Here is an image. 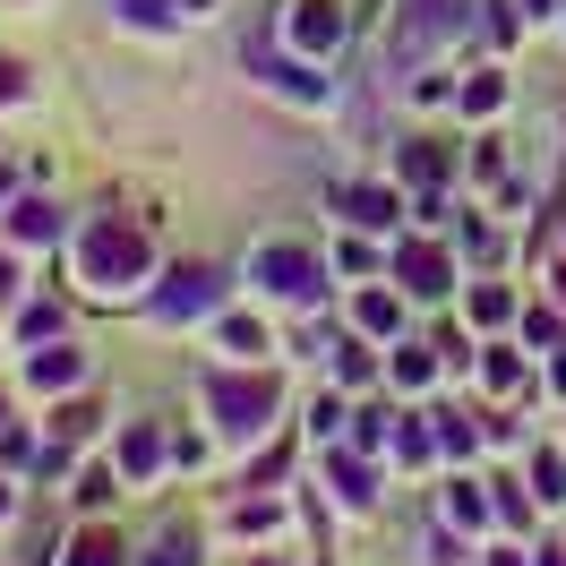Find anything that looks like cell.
I'll return each mask as SVG.
<instances>
[{
  "mask_svg": "<svg viewBox=\"0 0 566 566\" xmlns=\"http://www.w3.org/2000/svg\"><path fill=\"white\" fill-rule=\"evenodd\" d=\"M86 275L104 283V292L112 283H138L146 275V232H129V223H120V232H112V223L86 232Z\"/></svg>",
  "mask_w": 566,
  "mask_h": 566,
  "instance_id": "6da1fadb",
  "label": "cell"
},
{
  "mask_svg": "<svg viewBox=\"0 0 566 566\" xmlns=\"http://www.w3.org/2000/svg\"><path fill=\"white\" fill-rule=\"evenodd\" d=\"M198 310H214V266H189V275H172V292H164V318H198Z\"/></svg>",
  "mask_w": 566,
  "mask_h": 566,
  "instance_id": "7a4b0ae2",
  "label": "cell"
},
{
  "mask_svg": "<svg viewBox=\"0 0 566 566\" xmlns=\"http://www.w3.org/2000/svg\"><path fill=\"white\" fill-rule=\"evenodd\" d=\"M214 412H223V429H258L266 421V387H232V378H223V387H214Z\"/></svg>",
  "mask_w": 566,
  "mask_h": 566,
  "instance_id": "3957f363",
  "label": "cell"
},
{
  "mask_svg": "<svg viewBox=\"0 0 566 566\" xmlns=\"http://www.w3.org/2000/svg\"><path fill=\"white\" fill-rule=\"evenodd\" d=\"M258 275L275 283V292H310V275H318V266H310L301 249H266V258H258Z\"/></svg>",
  "mask_w": 566,
  "mask_h": 566,
  "instance_id": "277c9868",
  "label": "cell"
},
{
  "mask_svg": "<svg viewBox=\"0 0 566 566\" xmlns=\"http://www.w3.org/2000/svg\"><path fill=\"white\" fill-rule=\"evenodd\" d=\"M292 35H301V43H335V35H344V18H335L326 0H301V18H292Z\"/></svg>",
  "mask_w": 566,
  "mask_h": 566,
  "instance_id": "5b68a950",
  "label": "cell"
},
{
  "mask_svg": "<svg viewBox=\"0 0 566 566\" xmlns=\"http://www.w3.org/2000/svg\"><path fill=\"white\" fill-rule=\"evenodd\" d=\"M403 275H412V292H447V266H438L429 249H412V258H403Z\"/></svg>",
  "mask_w": 566,
  "mask_h": 566,
  "instance_id": "8992f818",
  "label": "cell"
},
{
  "mask_svg": "<svg viewBox=\"0 0 566 566\" xmlns=\"http://www.w3.org/2000/svg\"><path fill=\"white\" fill-rule=\"evenodd\" d=\"M70 566H120V549H112L104 532H86V541H77V549H70Z\"/></svg>",
  "mask_w": 566,
  "mask_h": 566,
  "instance_id": "52a82bcc",
  "label": "cell"
},
{
  "mask_svg": "<svg viewBox=\"0 0 566 566\" xmlns=\"http://www.w3.org/2000/svg\"><path fill=\"white\" fill-rule=\"evenodd\" d=\"M70 378H77L70 353H43V360H35V387H70Z\"/></svg>",
  "mask_w": 566,
  "mask_h": 566,
  "instance_id": "ba28073f",
  "label": "cell"
},
{
  "mask_svg": "<svg viewBox=\"0 0 566 566\" xmlns=\"http://www.w3.org/2000/svg\"><path fill=\"white\" fill-rule=\"evenodd\" d=\"M18 241H52V214H43V207H18Z\"/></svg>",
  "mask_w": 566,
  "mask_h": 566,
  "instance_id": "9c48e42d",
  "label": "cell"
}]
</instances>
